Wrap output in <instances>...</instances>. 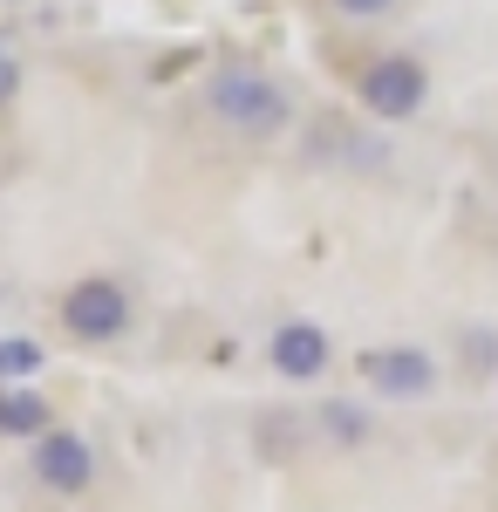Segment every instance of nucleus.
<instances>
[{
  "label": "nucleus",
  "instance_id": "f257e3e1",
  "mask_svg": "<svg viewBox=\"0 0 498 512\" xmlns=\"http://www.w3.org/2000/svg\"><path fill=\"white\" fill-rule=\"evenodd\" d=\"M205 110L226 130H239V137H273L287 123V89L239 62V69H219V76L205 82Z\"/></svg>",
  "mask_w": 498,
  "mask_h": 512
},
{
  "label": "nucleus",
  "instance_id": "f03ea898",
  "mask_svg": "<svg viewBox=\"0 0 498 512\" xmlns=\"http://www.w3.org/2000/svg\"><path fill=\"white\" fill-rule=\"evenodd\" d=\"M62 328H69L76 342H116V335L130 328V294L103 274L76 280V287L62 294Z\"/></svg>",
  "mask_w": 498,
  "mask_h": 512
},
{
  "label": "nucleus",
  "instance_id": "7ed1b4c3",
  "mask_svg": "<svg viewBox=\"0 0 498 512\" xmlns=\"http://www.w3.org/2000/svg\"><path fill=\"white\" fill-rule=\"evenodd\" d=\"M423 96H430V82L410 55H383V62H369V76H362V103H369V117L383 123H403L423 110Z\"/></svg>",
  "mask_w": 498,
  "mask_h": 512
},
{
  "label": "nucleus",
  "instance_id": "20e7f679",
  "mask_svg": "<svg viewBox=\"0 0 498 512\" xmlns=\"http://www.w3.org/2000/svg\"><path fill=\"white\" fill-rule=\"evenodd\" d=\"M35 478L48 492L76 499V492H89V478H96V451L76 431H48V437H35Z\"/></svg>",
  "mask_w": 498,
  "mask_h": 512
},
{
  "label": "nucleus",
  "instance_id": "39448f33",
  "mask_svg": "<svg viewBox=\"0 0 498 512\" xmlns=\"http://www.w3.org/2000/svg\"><path fill=\"white\" fill-rule=\"evenodd\" d=\"M362 376H369L383 396H430V390H437V362H430L423 349H376V355H362Z\"/></svg>",
  "mask_w": 498,
  "mask_h": 512
},
{
  "label": "nucleus",
  "instance_id": "423d86ee",
  "mask_svg": "<svg viewBox=\"0 0 498 512\" xmlns=\"http://www.w3.org/2000/svg\"><path fill=\"white\" fill-rule=\"evenodd\" d=\"M273 369L280 376H294V383H307V376H321L328 369V335L314 328V321H287V328H273Z\"/></svg>",
  "mask_w": 498,
  "mask_h": 512
},
{
  "label": "nucleus",
  "instance_id": "0eeeda50",
  "mask_svg": "<svg viewBox=\"0 0 498 512\" xmlns=\"http://www.w3.org/2000/svg\"><path fill=\"white\" fill-rule=\"evenodd\" d=\"M48 431H55V417H48V403L35 390L0 396V437H48Z\"/></svg>",
  "mask_w": 498,
  "mask_h": 512
},
{
  "label": "nucleus",
  "instance_id": "6e6552de",
  "mask_svg": "<svg viewBox=\"0 0 498 512\" xmlns=\"http://www.w3.org/2000/svg\"><path fill=\"white\" fill-rule=\"evenodd\" d=\"M321 431L335 437V444H362V437H369V417H362L355 403H328V410H321Z\"/></svg>",
  "mask_w": 498,
  "mask_h": 512
},
{
  "label": "nucleus",
  "instance_id": "1a4fd4ad",
  "mask_svg": "<svg viewBox=\"0 0 498 512\" xmlns=\"http://www.w3.org/2000/svg\"><path fill=\"white\" fill-rule=\"evenodd\" d=\"M35 369H41V349L28 342V335H7V342H0V376L21 383V376H35Z\"/></svg>",
  "mask_w": 498,
  "mask_h": 512
},
{
  "label": "nucleus",
  "instance_id": "9d476101",
  "mask_svg": "<svg viewBox=\"0 0 498 512\" xmlns=\"http://www.w3.org/2000/svg\"><path fill=\"white\" fill-rule=\"evenodd\" d=\"M14 96H21V62H14V55H0V110H7Z\"/></svg>",
  "mask_w": 498,
  "mask_h": 512
},
{
  "label": "nucleus",
  "instance_id": "9b49d317",
  "mask_svg": "<svg viewBox=\"0 0 498 512\" xmlns=\"http://www.w3.org/2000/svg\"><path fill=\"white\" fill-rule=\"evenodd\" d=\"M335 7H342V14H355V21H369V14H383L389 0H335Z\"/></svg>",
  "mask_w": 498,
  "mask_h": 512
}]
</instances>
